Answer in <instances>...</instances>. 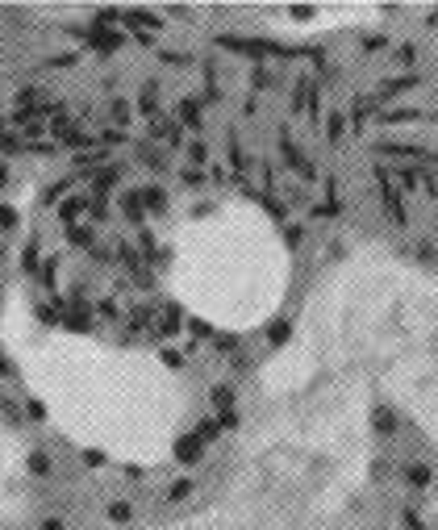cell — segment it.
<instances>
[{
    "label": "cell",
    "instance_id": "5b68a950",
    "mask_svg": "<svg viewBox=\"0 0 438 530\" xmlns=\"http://www.w3.org/2000/svg\"><path fill=\"white\" fill-rule=\"evenodd\" d=\"M29 514V451L13 430H0V530H13Z\"/></svg>",
    "mask_w": 438,
    "mask_h": 530
},
{
    "label": "cell",
    "instance_id": "7a4b0ae2",
    "mask_svg": "<svg viewBox=\"0 0 438 530\" xmlns=\"http://www.w3.org/2000/svg\"><path fill=\"white\" fill-rule=\"evenodd\" d=\"M0 347L46 422L75 447L125 468H159L175 455L188 389L159 355L46 326L21 293L0 309Z\"/></svg>",
    "mask_w": 438,
    "mask_h": 530
},
{
    "label": "cell",
    "instance_id": "6da1fadb",
    "mask_svg": "<svg viewBox=\"0 0 438 530\" xmlns=\"http://www.w3.org/2000/svg\"><path fill=\"white\" fill-rule=\"evenodd\" d=\"M372 393L322 368L263 384L226 481L201 506L146 530H334L372 481Z\"/></svg>",
    "mask_w": 438,
    "mask_h": 530
},
{
    "label": "cell",
    "instance_id": "3957f363",
    "mask_svg": "<svg viewBox=\"0 0 438 530\" xmlns=\"http://www.w3.org/2000/svg\"><path fill=\"white\" fill-rule=\"evenodd\" d=\"M292 338L393 401L438 451V276L380 242H355L318 280Z\"/></svg>",
    "mask_w": 438,
    "mask_h": 530
},
{
    "label": "cell",
    "instance_id": "277c9868",
    "mask_svg": "<svg viewBox=\"0 0 438 530\" xmlns=\"http://www.w3.org/2000/svg\"><path fill=\"white\" fill-rule=\"evenodd\" d=\"M288 284V242L255 201L226 196L167 230V288L217 330H259L284 305Z\"/></svg>",
    "mask_w": 438,
    "mask_h": 530
}]
</instances>
